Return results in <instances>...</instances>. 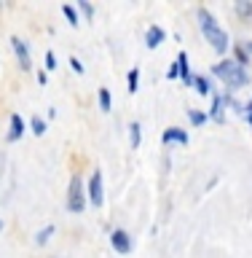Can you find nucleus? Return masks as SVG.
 <instances>
[{
	"label": "nucleus",
	"mask_w": 252,
	"mask_h": 258,
	"mask_svg": "<svg viewBox=\"0 0 252 258\" xmlns=\"http://www.w3.org/2000/svg\"><path fill=\"white\" fill-rule=\"evenodd\" d=\"M0 229H3V221H0Z\"/></svg>",
	"instance_id": "obj_27"
},
{
	"label": "nucleus",
	"mask_w": 252,
	"mask_h": 258,
	"mask_svg": "<svg viewBox=\"0 0 252 258\" xmlns=\"http://www.w3.org/2000/svg\"><path fill=\"white\" fill-rule=\"evenodd\" d=\"M199 24H201L204 38L212 43V48H215L217 54H225V51H228V35H225V30L217 24V19L207 11V8H199Z\"/></svg>",
	"instance_id": "obj_2"
},
{
	"label": "nucleus",
	"mask_w": 252,
	"mask_h": 258,
	"mask_svg": "<svg viewBox=\"0 0 252 258\" xmlns=\"http://www.w3.org/2000/svg\"><path fill=\"white\" fill-rule=\"evenodd\" d=\"M51 234H54V226H46V229L38 234V245H43V242H48V237H51Z\"/></svg>",
	"instance_id": "obj_21"
},
{
	"label": "nucleus",
	"mask_w": 252,
	"mask_h": 258,
	"mask_svg": "<svg viewBox=\"0 0 252 258\" xmlns=\"http://www.w3.org/2000/svg\"><path fill=\"white\" fill-rule=\"evenodd\" d=\"M129 135H132V148H140V124H134L129 126Z\"/></svg>",
	"instance_id": "obj_16"
},
{
	"label": "nucleus",
	"mask_w": 252,
	"mask_h": 258,
	"mask_svg": "<svg viewBox=\"0 0 252 258\" xmlns=\"http://www.w3.org/2000/svg\"><path fill=\"white\" fill-rule=\"evenodd\" d=\"M166 76H169V78H177V76H180V68H177V62L169 64V73H166Z\"/></svg>",
	"instance_id": "obj_25"
},
{
	"label": "nucleus",
	"mask_w": 252,
	"mask_h": 258,
	"mask_svg": "<svg viewBox=\"0 0 252 258\" xmlns=\"http://www.w3.org/2000/svg\"><path fill=\"white\" fill-rule=\"evenodd\" d=\"M80 11H83L86 16H92V14H94V8H92V3H83V0H80Z\"/></svg>",
	"instance_id": "obj_26"
},
{
	"label": "nucleus",
	"mask_w": 252,
	"mask_h": 258,
	"mask_svg": "<svg viewBox=\"0 0 252 258\" xmlns=\"http://www.w3.org/2000/svg\"><path fill=\"white\" fill-rule=\"evenodd\" d=\"M46 68H48V70H54V68H56V56H54V51H48V54H46Z\"/></svg>",
	"instance_id": "obj_22"
},
{
	"label": "nucleus",
	"mask_w": 252,
	"mask_h": 258,
	"mask_svg": "<svg viewBox=\"0 0 252 258\" xmlns=\"http://www.w3.org/2000/svg\"><path fill=\"white\" fill-rule=\"evenodd\" d=\"M233 11H236L247 24H252V3L249 0H236V3H233Z\"/></svg>",
	"instance_id": "obj_11"
},
{
	"label": "nucleus",
	"mask_w": 252,
	"mask_h": 258,
	"mask_svg": "<svg viewBox=\"0 0 252 258\" xmlns=\"http://www.w3.org/2000/svg\"><path fill=\"white\" fill-rule=\"evenodd\" d=\"M11 48H14V56L19 59V68L22 70H30L32 68V62H30V51H27V46H24V40H19V38H11Z\"/></svg>",
	"instance_id": "obj_5"
},
{
	"label": "nucleus",
	"mask_w": 252,
	"mask_h": 258,
	"mask_svg": "<svg viewBox=\"0 0 252 258\" xmlns=\"http://www.w3.org/2000/svg\"><path fill=\"white\" fill-rule=\"evenodd\" d=\"M209 118L217 121V124H223V121H225V97L212 94V108H209Z\"/></svg>",
	"instance_id": "obj_7"
},
{
	"label": "nucleus",
	"mask_w": 252,
	"mask_h": 258,
	"mask_svg": "<svg viewBox=\"0 0 252 258\" xmlns=\"http://www.w3.org/2000/svg\"><path fill=\"white\" fill-rule=\"evenodd\" d=\"M62 14L67 16V22L72 24V27H78V16H75V8H72V6H62Z\"/></svg>",
	"instance_id": "obj_17"
},
{
	"label": "nucleus",
	"mask_w": 252,
	"mask_h": 258,
	"mask_svg": "<svg viewBox=\"0 0 252 258\" xmlns=\"http://www.w3.org/2000/svg\"><path fill=\"white\" fill-rule=\"evenodd\" d=\"M100 105H102L105 113L110 110V92H108V89H100Z\"/></svg>",
	"instance_id": "obj_19"
},
{
	"label": "nucleus",
	"mask_w": 252,
	"mask_h": 258,
	"mask_svg": "<svg viewBox=\"0 0 252 258\" xmlns=\"http://www.w3.org/2000/svg\"><path fill=\"white\" fill-rule=\"evenodd\" d=\"M244 118H247V124L252 126V100L247 102V108H244Z\"/></svg>",
	"instance_id": "obj_24"
},
{
	"label": "nucleus",
	"mask_w": 252,
	"mask_h": 258,
	"mask_svg": "<svg viewBox=\"0 0 252 258\" xmlns=\"http://www.w3.org/2000/svg\"><path fill=\"white\" fill-rule=\"evenodd\" d=\"M212 73L223 81L228 92H239V89H244L249 84L247 68H241L236 59H223L220 64H215V68H212Z\"/></svg>",
	"instance_id": "obj_1"
},
{
	"label": "nucleus",
	"mask_w": 252,
	"mask_h": 258,
	"mask_svg": "<svg viewBox=\"0 0 252 258\" xmlns=\"http://www.w3.org/2000/svg\"><path fill=\"white\" fill-rule=\"evenodd\" d=\"M22 132H24V121H22L19 113H14V116H11V132H8V143L19 140Z\"/></svg>",
	"instance_id": "obj_10"
},
{
	"label": "nucleus",
	"mask_w": 252,
	"mask_h": 258,
	"mask_svg": "<svg viewBox=\"0 0 252 258\" xmlns=\"http://www.w3.org/2000/svg\"><path fill=\"white\" fill-rule=\"evenodd\" d=\"M177 68H180V78L185 81V84H188L191 86V68H188V54H185V51H180V54H177Z\"/></svg>",
	"instance_id": "obj_12"
},
{
	"label": "nucleus",
	"mask_w": 252,
	"mask_h": 258,
	"mask_svg": "<svg viewBox=\"0 0 252 258\" xmlns=\"http://www.w3.org/2000/svg\"><path fill=\"white\" fill-rule=\"evenodd\" d=\"M110 242H113V247H116V253H121V255H126L129 250H132V239H129V234L126 231H113V237H110Z\"/></svg>",
	"instance_id": "obj_6"
},
{
	"label": "nucleus",
	"mask_w": 252,
	"mask_h": 258,
	"mask_svg": "<svg viewBox=\"0 0 252 258\" xmlns=\"http://www.w3.org/2000/svg\"><path fill=\"white\" fill-rule=\"evenodd\" d=\"M32 132H35L38 137H40V135L46 132V121L40 118V116H35V118H32Z\"/></svg>",
	"instance_id": "obj_18"
},
{
	"label": "nucleus",
	"mask_w": 252,
	"mask_h": 258,
	"mask_svg": "<svg viewBox=\"0 0 252 258\" xmlns=\"http://www.w3.org/2000/svg\"><path fill=\"white\" fill-rule=\"evenodd\" d=\"M166 145L169 143H180V145H188V135H185V129H177V126H172V129H166L164 132V137H161Z\"/></svg>",
	"instance_id": "obj_8"
},
{
	"label": "nucleus",
	"mask_w": 252,
	"mask_h": 258,
	"mask_svg": "<svg viewBox=\"0 0 252 258\" xmlns=\"http://www.w3.org/2000/svg\"><path fill=\"white\" fill-rule=\"evenodd\" d=\"M233 54H236V62L241 64V68H247V62H249V51H247V46H244V43H239L236 48H233Z\"/></svg>",
	"instance_id": "obj_13"
},
{
	"label": "nucleus",
	"mask_w": 252,
	"mask_h": 258,
	"mask_svg": "<svg viewBox=\"0 0 252 258\" xmlns=\"http://www.w3.org/2000/svg\"><path fill=\"white\" fill-rule=\"evenodd\" d=\"M161 40H164V30L161 27H148V35H145V43H148V48H158L161 46Z\"/></svg>",
	"instance_id": "obj_9"
},
{
	"label": "nucleus",
	"mask_w": 252,
	"mask_h": 258,
	"mask_svg": "<svg viewBox=\"0 0 252 258\" xmlns=\"http://www.w3.org/2000/svg\"><path fill=\"white\" fill-rule=\"evenodd\" d=\"M70 64H72L75 73H83V64H80V59H75V56H70Z\"/></svg>",
	"instance_id": "obj_23"
},
{
	"label": "nucleus",
	"mask_w": 252,
	"mask_h": 258,
	"mask_svg": "<svg viewBox=\"0 0 252 258\" xmlns=\"http://www.w3.org/2000/svg\"><path fill=\"white\" fill-rule=\"evenodd\" d=\"M89 202H92L94 207H102V202H105L102 172H100V169H94V172H92V180H89Z\"/></svg>",
	"instance_id": "obj_4"
},
{
	"label": "nucleus",
	"mask_w": 252,
	"mask_h": 258,
	"mask_svg": "<svg viewBox=\"0 0 252 258\" xmlns=\"http://www.w3.org/2000/svg\"><path fill=\"white\" fill-rule=\"evenodd\" d=\"M188 118H191V124L193 126H201V124H204V121H207V116H204V113H201V110H188Z\"/></svg>",
	"instance_id": "obj_15"
},
{
	"label": "nucleus",
	"mask_w": 252,
	"mask_h": 258,
	"mask_svg": "<svg viewBox=\"0 0 252 258\" xmlns=\"http://www.w3.org/2000/svg\"><path fill=\"white\" fill-rule=\"evenodd\" d=\"M137 78H140V73H137V70H129V92H137Z\"/></svg>",
	"instance_id": "obj_20"
},
{
	"label": "nucleus",
	"mask_w": 252,
	"mask_h": 258,
	"mask_svg": "<svg viewBox=\"0 0 252 258\" xmlns=\"http://www.w3.org/2000/svg\"><path fill=\"white\" fill-rule=\"evenodd\" d=\"M191 84L196 86V92H199V94H204V97L209 94V81H207V78H201V76H193V78H191Z\"/></svg>",
	"instance_id": "obj_14"
},
{
	"label": "nucleus",
	"mask_w": 252,
	"mask_h": 258,
	"mask_svg": "<svg viewBox=\"0 0 252 258\" xmlns=\"http://www.w3.org/2000/svg\"><path fill=\"white\" fill-rule=\"evenodd\" d=\"M86 197H83V180L78 175H72L70 180V194H67V210L70 213H83Z\"/></svg>",
	"instance_id": "obj_3"
}]
</instances>
